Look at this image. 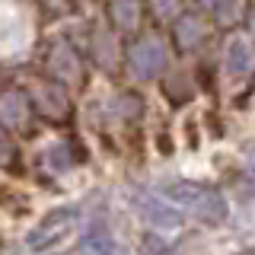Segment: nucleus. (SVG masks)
Listing matches in <instances>:
<instances>
[{
	"mask_svg": "<svg viewBox=\"0 0 255 255\" xmlns=\"http://www.w3.org/2000/svg\"><path fill=\"white\" fill-rule=\"evenodd\" d=\"M163 195L172 207H185L188 214H195L198 220L204 223H223L230 214L227 198L220 195L214 185H204V182H191V179H169L163 185Z\"/></svg>",
	"mask_w": 255,
	"mask_h": 255,
	"instance_id": "f257e3e1",
	"label": "nucleus"
},
{
	"mask_svg": "<svg viewBox=\"0 0 255 255\" xmlns=\"http://www.w3.org/2000/svg\"><path fill=\"white\" fill-rule=\"evenodd\" d=\"M131 207L140 214V220L153 230H179L182 227V214L179 207H172L166 198H159L156 191H143V188H134L131 195Z\"/></svg>",
	"mask_w": 255,
	"mask_h": 255,
	"instance_id": "f03ea898",
	"label": "nucleus"
},
{
	"mask_svg": "<svg viewBox=\"0 0 255 255\" xmlns=\"http://www.w3.org/2000/svg\"><path fill=\"white\" fill-rule=\"evenodd\" d=\"M74 217H77V204H64L58 211L45 214V217L38 220V227H32V233L26 236L29 249H45V246H51L54 239H61L67 233V227L74 223Z\"/></svg>",
	"mask_w": 255,
	"mask_h": 255,
	"instance_id": "7ed1b4c3",
	"label": "nucleus"
},
{
	"mask_svg": "<svg viewBox=\"0 0 255 255\" xmlns=\"http://www.w3.org/2000/svg\"><path fill=\"white\" fill-rule=\"evenodd\" d=\"M166 64V45L156 35H140L131 45V70L137 77H153Z\"/></svg>",
	"mask_w": 255,
	"mask_h": 255,
	"instance_id": "20e7f679",
	"label": "nucleus"
},
{
	"mask_svg": "<svg viewBox=\"0 0 255 255\" xmlns=\"http://www.w3.org/2000/svg\"><path fill=\"white\" fill-rule=\"evenodd\" d=\"M223 64H227V74L233 77H246L255 70V48L249 38L236 35L227 42V54H223Z\"/></svg>",
	"mask_w": 255,
	"mask_h": 255,
	"instance_id": "39448f33",
	"label": "nucleus"
},
{
	"mask_svg": "<svg viewBox=\"0 0 255 255\" xmlns=\"http://www.w3.org/2000/svg\"><path fill=\"white\" fill-rule=\"evenodd\" d=\"M83 252L86 255H128L122 246H118L115 239L99 227V223L86 227V233H83Z\"/></svg>",
	"mask_w": 255,
	"mask_h": 255,
	"instance_id": "423d86ee",
	"label": "nucleus"
},
{
	"mask_svg": "<svg viewBox=\"0 0 255 255\" xmlns=\"http://www.w3.org/2000/svg\"><path fill=\"white\" fill-rule=\"evenodd\" d=\"M26 99H22L19 93H3L0 96V125L3 128H22V122H26Z\"/></svg>",
	"mask_w": 255,
	"mask_h": 255,
	"instance_id": "0eeeda50",
	"label": "nucleus"
},
{
	"mask_svg": "<svg viewBox=\"0 0 255 255\" xmlns=\"http://www.w3.org/2000/svg\"><path fill=\"white\" fill-rule=\"evenodd\" d=\"M201 35H204V26L198 19H191V16H185V19L175 22V38H179V45L185 48V51L201 42Z\"/></svg>",
	"mask_w": 255,
	"mask_h": 255,
	"instance_id": "6e6552de",
	"label": "nucleus"
},
{
	"mask_svg": "<svg viewBox=\"0 0 255 255\" xmlns=\"http://www.w3.org/2000/svg\"><path fill=\"white\" fill-rule=\"evenodd\" d=\"M109 10H112V16H115V22L122 29H134V26H137V16H140L137 3H112Z\"/></svg>",
	"mask_w": 255,
	"mask_h": 255,
	"instance_id": "1a4fd4ad",
	"label": "nucleus"
},
{
	"mask_svg": "<svg viewBox=\"0 0 255 255\" xmlns=\"http://www.w3.org/2000/svg\"><path fill=\"white\" fill-rule=\"evenodd\" d=\"M51 64H54V70H58L61 77H67V80L77 74V58H74V54H70L64 45H61V48H54V54H51Z\"/></svg>",
	"mask_w": 255,
	"mask_h": 255,
	"instance_id": "9d476101",
	"label": "nucleus"
},
{
	"mask_svg": "<svg viewBox=\"0 0 255 255\" xmlns=\"http://www.w3.org/2000/svg\"><path fill=\"white\" fill-rule=\"evenodd\" d=\"M214 13H217V19L223 22V26H233V22L239 19V13H243V6L239 3H214Z\"/></svg>",
	"mask_w": 255,
	"mask_h": 255,
	"instance_id": "9b49d317",
	"label": "nucleus"
},
{
	"mask_svg": "<svg viewBox=\"0 0 255 255\" xmlns=\"http://www.w3.org/2000/svg\"><path fill=\"white\" fill-rule=\"evenodd\" d=\"M48 166H51V169H58V172L74 166V159L67 156V147H64V143H61V147H51V153H48Z\"/></svg>",
	"mask_w": 255,
	"mask_h": 255,
	"instance_id": "f8f14e48",
	"label": "nucleus"
},
{
	"mask_svg": "<svg viewBox=\"0 0 255 255\" xmlns=\"http://www.w3.org/2000/svg\"><path fill=\"white\" fill-rule=\"evenodd\" d=\"M3 159H10V143L0 140V163H3Z\"/></svg>",
	"mask_w": 255,
	"mask_h": 255,
	"instance_id": "ddd939ff",
	"label": "nucleus"
},
{
	"mask_svg": "<svg viewBox=\"0 0 255 255\" xmlns=\"http://www.w3.org/2000/svg\"><path fill=\"white\" fill-rule=\"evenodd\" d=\"M252 32H255V19H252Z\"/></svg>",
	"mask_w": 255,
	"mask_h": 255,
	"instance_id": "4468645a",
	"label": "nucleus"
}]
</instances>
